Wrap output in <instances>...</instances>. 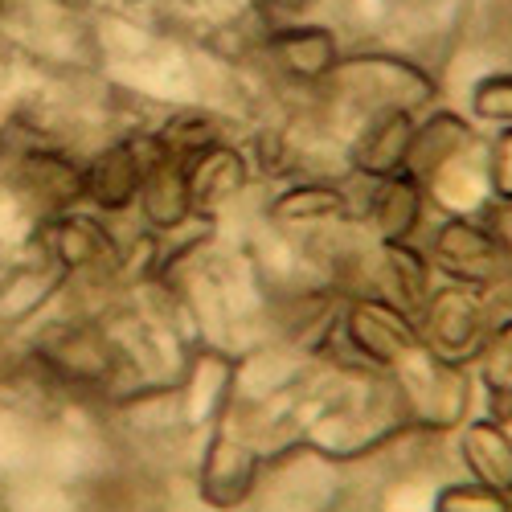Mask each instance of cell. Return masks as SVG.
Wrapping results in <instances>:
<instances>
[{
	"mask_svg": "<svg viewBox=\"0 0 512 512\" xmlns=\"http://www.w3.org/2000/svg\"><path fill=\"white\" fill-rule=\"evenodd\" d=\"M324 91L345 107L369 111H426L435 107L439 87L422 66L394 58V54H353L340 58L324 78Z\"/></svg>",
	"mask_w": 512,
	"mask_h": 512,
	"instance_id": "obj_1",
	"label": "cell"
},
{
	"mask_svg": "<svg viewBox=\"0 0 512 512\" xmlns=\"http://www.w3.org/2000/svg\"><path fill=\"white\" fill-rule=\"evenodd\" d=\"M431 267L463 287H500L512 279V246L508 238L480 222V213H451L431 238Z\"/></svg>",
	"mask_w": 512,
	"mask_h": 512,
	"instance_id": "obj_2",
	"label": "cell"
},
{
	"mask_svg": "<svg viewBox=\"0 0 512 512\" xmlns=\"http://www.w3.org/2000/svg\"><path fill=\"white\" fill-rule=\"evenodd\" d=\"M390 377H394L398 402L426 431H451V426L463 422L467 402H472L467 365L439 361L426 345H418L402 365L390 369Z\"/></svg>",
	"mask_w": 512,
	"mask_h": 512,
	"instance_id": "obj_3",
	"label": "cell"
},
{
	"mask_svg": "<svg viewBox=\"0 0 512 512\" xmlns=\"http://www.w3.org/2000/svg\"><path fill=\"white\" fill-rule=\"evenodd\" d=\"M488 304L480 300V287L447 283L431 291L422 316H418V336L439 361L451 365H472L484 336H488Z\"/></svg>",
	"mask_w": 512,
	"mask_h": 512,
	"instance_id": "obj_4",
	"label": "cell"
},
{
	"mask_svg": "<svg viewBox=\"0 0 512 512\" xmlns=\"http://www.w3.org/2000/svg\"><path fill=\"white\" fill-rule=\"evenodd\" d=\"M340 336H345V345L365 365L386 369V373L422 345L418 320L394 308L390 300H381V295H357V300H349L345 316H340Z\"/></svg>",
	"mask_w": 512,
	"mask_h": 512,
	"instance_id": "obj_5",
	"label": "cell"
},
{
	"mask_svg": "<svg viewBox=\"0 0 512 512\" xmlns=\"http://www.w3.org/2000/svg\"><path fill=\"white\" fill-rule=\"evenodd\" d=\"M41 254L58 275H87V271H111L115 267V238L111 230L95 218V213H54L37 230Z\"/></svg>",
	"mask_w": 512,
	"mask_h": 512,
	"instance_id": "obj_6",
	"label": "cell"
},
{
	"mask_svg": "<svg viewBox=\"0 0 512 512\" xmlns=\"http://www.w3.org/2000/svg\"><path fill=\"white\" fill-rule=\"evenodd\" d=\"M148 168V140H115L82 164V197L95 213H127L140 197Z\"/></svg>",
	"mask_w": 512,
	"mask_h": 512,
	"instance_id": "obj_7",
	"label": "cell"
},
{
	"mask_svg": "<svg viewBox=\"0 0 512 512\" xmlns=\"http://www.w3.org/2000/svg\"><path fill=\"white\" fill-rule=\"evenodd\" d=\"M414 111H369L361 115L357 136L349 140V168L361 181H381L390 173H402L410 140H414Z\"/></svg>",
	"mask_w": 512,
	"mask_h": 512,
	"instance_id": "obj_8",
	"label": "cell"
},
{
	"mask_svg": "<svg viewBox=\"0 0 512 512\" xmlns=\"http://www.w3.org/2000/svg\"><path fill=\"white\" fill-rule=\"evenodd\" d=\"M263 54L279 78L300 87H316L340 62L336 33L324 25H275L263 41Z\"/></svg>",
	"mask_w": 512,
	"mask_h": 512,
	"instance_id": "obj_9",
	"label": "cell"
},
{
	"mask_svg": "<svg viewBox=\"0 0 512 512\" xmlns=\"http://www.w3.org/2000/svg\"><path fill=\"white\" fill-rule=\"evenodd\" d=\"M435 267L426 259V250L410 242H377V254H373V283H377V295L390 300L394 308H402L406 316H422L426 300L435 291Z\"/></svg>",
	"mask_w": 512,
	"mask_h": 512,
	"instance_id": "obj_10",
	"label": "cell"
},
{
	"mask_svg": "<svg viewBox=\"0 0 512 512\" xmlns=\"http://www.w3.org/2000/svg\"><path fill=\"white\" fill-rule=\"evenodd\" d=\"M140 213H144V226L156 234H177L193 222V201H189V173H185V160L156 152L148 144V168H144V185L136 197Z\"/></svg>",
	"mask_w": 512,
	"mask_h": 512,
	"instance_id": "obj_11",
	"label": "cell"
},
{
	"mask_svg": "<svg viewBox=\"0 0 512 512\" xmlns=\"http://www.w3.org/2000/svg\"><path fill=\"white\" fill-rule=\"evenodd\" d=\"M259 467L263 459L246 439L218 431L201 455V496L213 508H234L250 496L254 480H259Z\"/></svg>",
	"mask_w": 512,
	"mask_h": 512,
	"instance_id": "obj_12",
	"label": "cell"
},
{
	"mask_svg": "<svg viewBox=\"0 0 512 512\" xmlns=\"http://www.w3.org/2000/svg\"><path fill=\"white\" fill-rule=\"evenodd\" d=\"M17 189L25 193V201H33L46 218L66 213L74 205H82V164H74L70 156L54 152V148H29L17 160Z\"/></svg>",
	"mask_w": 512,
	"mask_h": 512,
	"instance_id": "obj_13",
	"label": "cell"
},
{
	"mask_svg": "<svg viewBox=\"0 0 512 512\" xmlns=\"http://www.w3.org/2000/svg\"><path fill=\"white\" fill-rule=\"evenodd\" d=\"M185 173H189V201H193V218H213L218 209H226L250 181V164L246 156L222 140V144H213L205 152H197L189 164H185Z\"/></svg>",
	"mask_w": 512,
	"mask_h": 512,
	"instance_id": "obj_14",
	"label": "cell"
},
{
	"mask_svg": "<svg viewBox=\"0 0 512 512\" xmlns=\"http://www.w3.org/2000/svg\"><path fill=\"white\" fill-rule=\"evenodd\" d=\"M369 230L377 242H410L426 218V189L414 173H390L381 181H369Z\"/></svg>",
	"mask_w": 512,
	"mask_h": 512,
	"instance_id": "obj_15",
	"label": "cell"
},
{
	"mask_svg": "<svg viewBox=\"0 0 512 512\" xmlns=\"http://www.w3.org/2000/svg\"><path fill=\"white\" fill-rule=\"evenodd\" d=\"M230 394H234V361L218 349L193 353L181 381V422L213 426L230 410Z\"/></svg>",
	"mask_w": 512,
	"mask_h": 512,
	"instance_id": "obj_16",
	"label": "cell"
},
{
	"mask_svg": "<svg viewBox=\"0 0 512 512\" xmlns=\"http://www.w3.org/2000/svg\"><path fill=\"white\" fill-rule=\"evenodd\" d=\"M480 136H476V127L467 123L463 115L455 111H426L422 123H414V140H410V156H406V173H414L418 181H431L439 168L447 160H455L459 152L467 148H476Z\"/></svg>",
	"mask_w": 512,
	"mask_h": 512,
	"instance_id": "obj_17",
	"label": "cell"
},
{
	"mask_svg": "<svg viewBox=\"0 0 512 512\" xmlns=\"http://www.w3.org/2000/svg\"><path fill=\"white\" fill-rule=\"evenodd\" d=\"M459 459L467 476L512 500V431L500 418H476L459 431Z\"/></svg>",
	"mask_w": 512,
	"mask_h": 512,
	"instance_id": "obj_18",
	"label": "cell"
},
{
	"mask_svg": "<svg viewBox=\"0 0 512 512\" xmlns=\"http://www.w3.org/2000/svg\"><path fill=\"white\" fill-rule=\"evenodd\" d=\"M271 218L283 226H324L349 218V193L328 181H295L271 201Z\"/></svg>",
	"mask_w": 512,
	"mask_h": 512,
	"instance_id": "obj_19",
	"label": "cell"
},
{
	"mask_svg": "<svg viewBox=\"0 0 512 512\" xmlns=\"http://www.w3.org/2000/svg\"><path fill=\"white\" fill-rule=\"evenodd\" d=\"M226 132H222V119L218 115H209V111H197V107H185L177 115H168L156 132L148 136V144L156 152H168V156H177V160H193L197 152L213 148V144H222Z\"/></svg>",
	"mask_w": 512,
	"mask_h": 512,
	"instance_id": "obj_20",
	"label": "cell"
},
{
	"mask_svg": "<svg viewBox=\"0 0 512 512\" xmlns=\"http://www.w3.org/2000/svg\"><path fill=\"white\" fill-rule=\"evenodd\" d=\"M472 365L480 369V381H484L488 398L512 402V316L488 328V336H484V345H480Z\"/></svg>",
	"mask_w": 512,
	"mask_h": 512,
	"instance_id": "obj_21",
	"label": "cell"
},
{
	"mask_svg": "<svg viewBox=\"0 0 512 512\" xmlns=\"http://www.w3.org/2000/svg\"><path fill=\"white\" fill-rule=\"evenodd\" d=\"M512 500L500 496L496 488L480 484V480H467V484H447L435 496V512H508Z\"/></svg>",
	"mask_w": 512,
	"mask_h": 512,
	"instance_id": "obj_22",
	"label": "cell"
},
{
	"mask_svg": "<svg viewBox=\"0 0 512 512\" xmlns=\"http://www.w3.org/2000/svg\"><path fill=\"white\" fill-rule=\"evenodd\" d=\"M484 177H488L492 201L512 209V127H500L484 144Z\"/></svg>",
	"mask_w": 512,
	"mask_h": 512,
	"instance_id": "obj_23",
	"label": "cell"
},
{
	"mask_svg": "<svg viewBox=\"0 0 512 512\" xmlns=\"http://www.w3.org/2000/svg\"><path fill=\"white\" fill-rule=\"evenodd\" d=\"M472 111L484 123L512 127V74H484L472 87Z\"/></svg>",
	"mask_w": 512,
	"mask_h": 512,
	"instance_id": "obj_24",
	"label": "cell"
},
{
	"mask_svg": "<svg viewBox=\"0 0 512 512\" xmlns=\"http://www.w3.org/2000/svg\"><path fill=\"white\" fill-rule=\"evenodd\" d=\"M0 9H5V0H0Z\"/></svg>",
	"mask_w": 512,
	"mask_h": 512,
	"instance_id": "obj_25",
	"label": "cell"
}]
</instances>
